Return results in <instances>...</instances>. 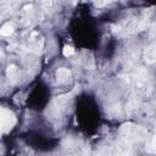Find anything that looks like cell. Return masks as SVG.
Returning <instances> with one entry per match:
<instances>
[{
    "label": "cell",
    "instance_id": "obj_9",
    "mask_svg": "<svg viewBox=\"0 0 156 156\" xmlns=\"http://www.w3.org/2000/svg\"><path fill=\"white\" fill-rule=\"evenodd\" d=\"M1 57H2V52L0 51V58H1Z\"/></svg>",
    "mask_w": 156,
    "mask_h": 156
},
{
    "label": "cell",
    "instance_id": "obj_2",
    "mask_svg": "<svg viewBox=\"0 0 156 156\" xmlns=\"http://www.w3.org/2000/svg\"><path fill=\"white\" fill-rule=\"evenodd\" d=\"M121 130L128 140H136V139L139 140V139H143L146 134L144 128L138 127V126H133V124H124Z\"/></svg>",
    "mask_w": 156,
    "mask_h": 156
},
{
    "label": "cell",
    "instance_id": "obj_8",
    "mask_svg": "<svg viewBox=\"0 0 156 156\" xmlns=\"http://www.w3.org/2000/svg\"><path fill=\"white\" fill-rule=\"evenodd\" d=\"M43 2H44V5H46V6H48V5L50 4V0H43Z\"/></svg>",
    "mask_w": 156,
    "mask_h": 156
},
{
    "label": "cell",
    "instance_id": "obj_5",
    "mask_svg": "<svg viewBox=\"0 0 156 156\" xmlns=\"http://www.w3.org/2000/svg\"><path fill=\"white\" fill-rule=\"evenodd\" d=\"M145 60L147 61V62H154V60H155V50L152 49V48H149V49H146V54H145Z\"/></svg>",
    "mask_w": 156,
    "mask_h": 156
},
{
    "label": "cell",
    "instance_id": "obj_4",
    "mask_svg": "<svg viewBox=\"0 0 156 156\" xmlns=\"http://www.w3.org/2000/svg\"><path fill=\"white\" fill-rule=\"evenodd\" d=\"M13 33V26L11 23H5L1 28H0V34L4 35V37H7V35H11Z\"/></svg>",
    "mask_w": 156,
    "mask_h": 156
},
{
    "label": "cell",
    "instance_id": "obj_6",
    "mask_svg": "<svg viewBox=\"0 0 156 156\" xmlns=\"http://www.w3.org/2000/svg\"><path fill=\"white\" fill-rule=\"evenodd\" d=\"M16 72H17V68H16V66H15V65H10V66L7 67L6 73H7V77H9V78L13 79V78H15V76H16Z\"/></svg>",
    "mask_w": 156,
    "mask_h": 156
},
{
    "label": "cell",
    "instance_id": "obj_1",
    "mask_svg": "<svg viewBox=\"0 0 156 156\" xmlns=\"http://www.w3.org/2000/svg\"><path fill=\"white\" fill-rule=\"evenodd\" d=\"M15 123H16L15 115L10 110L0 107V136L4 133L10 132L15 126Z\"/></svg>",
    "mask_w": 156,
    "mask_h": 156
},
{
    "label": "cell",
    "instance_id": "obj_7",
    "mask_svg": "<svg viewBox=\"0 0 156 156\" xmlns=\"http://www.w3.org/2000/svg\"><path fill=\"white\" fill-rule=\"evenodd\" d=\"M62 54H63V56H66V57L72 56V55L74 54V49H73V46H71V45H66V46L63 48V50H62Z\"/></svg>",
    "mask_w": 156,
    "mask_h": 156
},
{
    "label": "cell",
    "instance_id": "obj_3",
    "mask_svg": "<svg viewBox=\"0 0 156 156\" xmlns=\"http://www.w3.org/2000/svg\"><path fill=\"white\" fill-rule=\"evenodd\" d=\"M56 77L58 82H65L71 77V72L67 68H58V71L56 72Z\"/></svg>",
    "mask_w": 156,
    "mask_h": 156
}]
</instances>
